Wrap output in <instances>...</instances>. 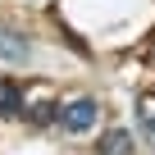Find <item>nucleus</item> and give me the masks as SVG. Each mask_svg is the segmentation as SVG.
Masks as SVG:
<instances>
[{"instance_id": "1", "label": "nucleus", "mask_w": 155, "mask_h": 155, "mask_svg": "<svg viewBox=\"0 0 155 155\" xmlns=\"http://www.w3.org/2000/svg\"><path fill=\"white\" fill-rule=\"evenodd\" d=\"M96 119H101V105L91 101V96H82V101H73L68 110H59V128L64 132H87V128H96Z\"/></svg>"}, {"instance_id": "2", "label": "nucleus", "mask_w": 155, "mask_h": 155, "mask_svg": "<svg viewBox=\"0 0 155 155\" xmlns=\"http://www.w3.org/2000/svg\"><path fill=\"white\" fill-rule=\"evenodd\" d=\"M28 110V101H23V87L14 82V78H0V119H18Z\"/></svg>"}, {"instance_id": "3", "label": "nucleus", "mask_w": 155, "mask_h": 155, "mask_svg": "<svg viewBox=\"0 0 155 155\" xmlns=\"http://www.w3.org/2000/svg\"><path fill=\"white\" fill-rule=\"evenodd\" d=\"M0 59H5V64H28L32 59V46L18 32H5V28H0Z\"/></svg>"}, {"instance_id": "4", "label": "nucleus", "mask_w": 155, "mask_h": 155, "mask_svg": "<svg viewBox=\"0 0 155 155\" xmlns=\"http://www.w3.org/2000/svg\"><path fill=\"white\" fill-rule=\"evenodd\" d=\"M96 155H132V132L128 128H110L96 141Z\"/></svg>"}, {"instance_id": "5", "label": "nucleus", "mask_w": 155, "mask_h": 155, "mask_svg": "<svg viewBox=\"0 0 155 155\" xmlns=\"http://www.w3.org/2000/svg\"><path fill=\"white\" fill-rule=\"evenodd\" d=\"M32 119H37V123H55V119H59V105H55V101H46V105H37V110H32Z\"/></svg>"}, {"instance_id": "6", "label": "nucleus", "mask_w": 155, "mask_h": 155, "mask_svg": "<svg viewBox=\"0 0 155 155\" xmlns=\"http://www.w3.org/2000/svg\"><path fill=\"white\" fill-rule=\"evenodd\" d=\"M146 123H150V128H155V114H146Z\"/></svg>"}]
</instances>
